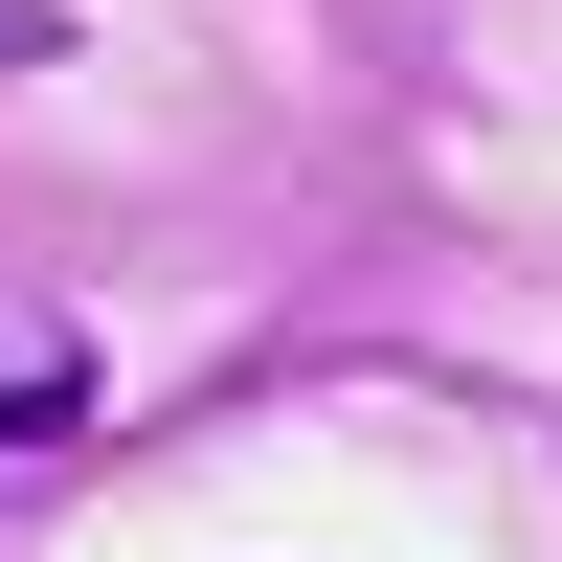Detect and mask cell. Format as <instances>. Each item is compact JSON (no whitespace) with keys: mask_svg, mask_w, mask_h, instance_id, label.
Masks as SVG:
<instances>
[{"mask_svg":"<svg viewBox=\"0 0 562 562\" xmlns=\"http://www.w3.org/2000/svg\"><path fill=\"white\" fill-rule=\"evenodd\" d=\"M45 428H90V338H23V360H0V450H45Z\"/></svg>","mask_w":562,"mask_h":562,"instance_id":"1","label":"cell"},{"mask_svg":"<svg viewBox=\"0 0 562 562\" xmlns=\"http://www.w3.org/2000/svg\"><path fill=\"white\" fill-rule=\"evenodd\" d=\"M23 68H68V23H45V0H0V90H23Z\"/></svg>","mask_w":562,"mask_h":562,"instance_id":"2","label":"cell"}]
</instances>
